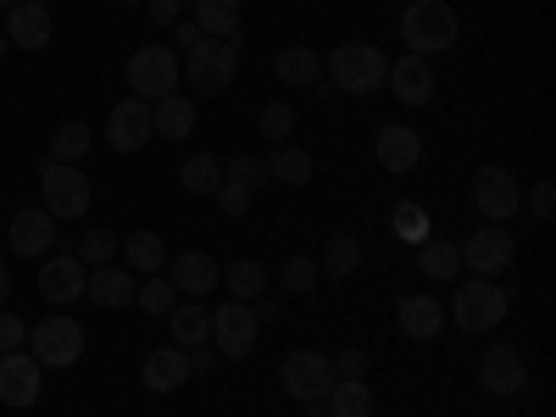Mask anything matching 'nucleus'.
I'll use <instances>...</instances> for the list:
<instances>
[{
    "mask_svg": "<svg viewBox=\"0 0 556 417\" xmlns=\"http://www.w3.org/2000/svg\"><path fill=\"white\" fill-rule=\"evenodd\" d=\"M506 306H513V290L501 285V278H468L456 295H451V323L462 334H490V329H501V317H506Z\"/></svg>",
    "mask_w": 556,
    "mask_h": 417,
    "instance_id": "f257e3e1",
    "label": "nucleus"
},
{
    "mask_svg": "<svg viewBox=\"0 0 556 417\" xmlns=\"http://www.w3.org/2000/svg\"><path fill=\"white\" fill-rule=\"evenodd\" d=\"M401 39H406V56L434 62L440 51L456 45V12L445 7V0H412V7L401 12Z\"/></svg>",
    "mask_w": 556,
    "mask_h": 417,
    "instance_id": "f03ea898",
    "label": "nucleus"
},
{
    "mask_svg": "<svg viewBox=\"0 0 556 417\" xmlns=\"http://www.w3.org/2000/svg\"><path fill=\"white\" fill-rule=\"evenodd\" d=\"M323 73H329L345 96H374V89H384V78H390V56L379 51V45L351 39V45H340V51L323 62Z\"/></svg>",
    "mask_w": 556,
    "mask_h": 417,
    "instance_id": "7ed1b4c3",
    "label": "nucleus"
},
{
    "mask_svg": "<svg viewBox=\"0 0 556 417\" xmlns=\"http://www.w3.org/2000/svg\"><path fill=\"white\" fill-rule=\"evenodd\" d=\"M39 206L51 212L56 223H78L89 212V178L78 173V162H56V156H45L39 162Z\"/></svg>",
    "mask_w": 556,
    "mask_h": 417,
    "instance_id": "20e7f679",
    "label": "nucleus"
},
{
    "mask_svg": "<svg viewBox=\"0 0 556 417\" xmlns=\"http://www.w3.org/2000/svg\"><path fill=\"white\" fill-rule=\"evenodd\" d=\"M184 78V62L173 45H139V51L128 56V89H134V101H162L173 96Z\"/></svg>",
    "mask_w": 556,
    "mask_h": 417,
    "instance_id": "39448f33",
    "label": "nucleus"
},
{
    "mask_svg": "<svg viewBox=\"0 0 556 417\" xmlns=\"http://www.w3.org/2000/svg\"><path fill=\"white\" fill-rule=\"evenodd\" d=\"M89 334H84V323L67 317V312H51V317H39L34 323V334H28V356L39 367H73L84 356Z\"/></svg>",
    "mask_w": 556,
    "mask_h": 417,
    "instance_id": "423d86ee",
    "label": "nucleus"
},
{
    "mask_svg": "<svg viewBox=\"0 0 556 417\" xmlns=\"http://www.w3.org/2000/svg\"><path fill=\"white\" fill-rule=\"evenodd\" d=\"M456 251H462V273L501 278L506 267H513V256H518V240H513V228H506V223H484V228H473V235L462 240Z\"/></svg>",
    "mask_w": 556,
    "mask_h": 417,
    "instance_id": "0eeeda50",
    "label": "nucleus"
},
{
    "mask_svg": "<svg viewBox=\"0 0 556 417\" xmlns=\"http://www.w3.org/2000/svg\"><path fill=\"white\" fill-rule=\"evenodd\" d=\"M235 73H240V51L228 39H201L184 51V78H190L201 96H223V89L235 84Z\"/></svg>",
    "mask_w": 556,
    "mask_h": 417,
    "instance_id": "6e6552de",
    "label": "nucleus"
},
{
    "mask_svg": "<svg viewBox=\"0 0 556 417\" xmlns=\"http://www.w3.org/2000/svg\"><path fill=\"white\" fill-rule=\"evenodd\" d=\"M278 379H285V390H290L301 406H312V401H329V390H334V362L323 356V351H290L285 367H278Z\"/></svg>",
    "mask_w": 556,
    "mask_h": 417,
    "instance_id": "1a4fd4ad",
    "label": "nucleus"
},
{
    "mask_svg": "<svg viewBox=\"0 0 556 417\" xmlns=\"http://www.w3.org/2000/svg\"><path fill=\"white\" fill-rule=\"evenodd\" d=\"M473 212H484L490 223H506L523 212V190H518L513 167H479L473 173Z\"/></svg>",
    "mask_w": 556,
    "mask_h": 417,
    "instance_id": "9d476101",
    "label": "nucleus"
},
{
    "mask_svg": "<svg viewBox=\"0 0 556 417\" xmlns=\"http://www.w3.org/2000/svg\"><path fill=\"white\" fill-rule=\"evenodd\" d=\"M212 345H217V356H228V362L251 356V351H256V312H251L245 301H223V306L212 312Z\"/></svg>",
    "mask_w": 556,
    "mask_h": 417,
    "instance_id": "9b49d317",
    "label": "nucleus"
},
{
    "mask_svg": "<svg viewBox=\"0 0 556 417\" xmlns=\"http://www.w3.org/2000/svg\"><path fill=\"white\" fill-rule=\"evenodd\" d=\"M479 390L495 395V401L523 395V390H529V367H523V356H518L513 345H490V351L479 356Z\"/></svg>",
    "mask_w": 556,
    "mask_h": 417,
    "instance_id": "f8f14e48",
    "label": "nucleus"
},
{
    "mask_svg": "<svg viewBox=\"0 0 556 417\" xmlns=\"http://www.w3.org/2000/svg\"><path fill=\"white\" fill-rule=\"evenodd\" d=\"M84 285H89V267L67 251V256H45L39 267V301H51L56 312H67L73 301H84Z\"/></svg>",
    "mask_w": 556,
    "mask_h": 417,
    "instance_id": "ddd939ff",
    "label": "nucleus"
},
{
    "mask_svg": "<svg viewBox=\"0 0 556 417\" xmlns=\"http://www.w3.org/2000/svg\"><path fill=\"white\" fill-rule=\"evenodd\" d=\"M7 45H17V51H45V45L56 39V23H51V7H39V0H17V7L7 12Z\"/></svg>",
    "mask_w": 556,
    "mask_h": 417,
    "instance_id": "4468645a",
    "label": "nucleus"
},
{
    "mask_svg": "<svg viewBox=\"0 0 556 417\" xmlns=\"http://www.w3.org/2000/svg\"><path fill=\"white\" fill-rule=\"evenodd\" d=\"M45 390V367L28 351H7L0 356V401L7 406H34Z\"/></svg>",
    "mask_w": 556,
    "mask_h": 417,
    "instance_id": "2eb2a0df",
    "label": "nucleus"
},
{
    "mask_svg": "<svg viewBox=\"0 0 556 417\" xmlns=\"http://www.w3.org/2000/svg\"><path fill=\"white\" fill-rule=\"evenodd\" d=\"M374 156H379L384 173L406 178V173H417V162H424V139H417V128H406V123H384L379 139H374Z\"/></svg>",
    "mask_w": 556,
    "mask_h": 417,
    "instance_id": "dca6fc26",
    "label": "nucleus"
},
{
    "mask_svg": "<svg viewBox=\"0 0 556 417\" xmlns=\"http://www.w3.org/2000/svg\"><path fill=\"white\" fill-rule=\"evenodd\" d=\"M139 379H146V390H156V395H173V390H184L195 374H190V351L184 345H156L146 362H139Z\"/></svg>",
    "mask_w": 556,
    "mask_h": 417,
    "instance_id": "f3484780",
    "label": "nucleus"
},
{
    "mask_svg": "<svg viewBox=\"0 0 556 417\" xmlns=\"http://www.w3.org/2000/svg\"><path fill=\"white\" fill-rule=\"evenodd\" d=\"M146 139H151V101H117L112 106V117H106V146L112 151H139V146H146Z\"/></svg>",
    "mask_w": 556,
    "mask_h": 417,
    "instance_id": "a211bd4d",
    "label": "nucleus"
},
{
    "mask_svg": "<svg viewBox=\"0 0 556 417\" xmlns=\"http://www.w3.org/2000/svg\"><path fill=\"white\" fill-rule=\"evenodd\" d=\"M390 96L401 101V106H429L434 101V62H424V56H401V62H390Z\"/></svg>",
    "mask_w": 556,
    "mask_h": 417,
    "instance_id": "6ab92c4d",
    "label": "nucleus"
},
{
    "mask_svg": "<svg viewBox=\"0 0 556 417\" xmlns=\"http://www.w3.org/2000/svg\"><path fill=\"white\" fill-rule=\"evenodd\" d=\"M7 245H12V256H28V262H34V256H45V251L56 245V217L45 212V206H39V212H34V206H28V212H17V217H12V228H7Z\"/></svg>",
    "mask_w": 556,
    "mask_h": 417,
    "instance_id": "aec40b11",
    "label": "nucleus"
},
{
    "mask_svg": "<svg viewBox=\"0 0 556 417\" xmlns=\"http://www.w3.org/2000/svg\"><path fill=\"white\" fill-rule=\"evenodd\" d=\"M167 278H173V290H178V295L201 301V295H212V290H217L223 267H217L206 251H178V256L167 262Z\"/></svg>",
    "mask_w": 556,
    "mask_h": 417,
    "instance_id": "412c9836",
    "label": "nucleus"
},
{
    "mask_svg": "<svg viewBox=\"0 0 556 417\" xmlns=\"http://www.w3.org/2000/svg\"><path fill=\"white\" fill-rule=\"evenodd\" d=\"M134 290H139V278H134L128 267L106 262V267H89V285H84V301H96V306L117 312V306H128V301H134Z\"/></svg>",
    "mask_w": 556,
    "mask_h": 417,
    "instance_id": "4be33fe9",
    "label": "nucleus"
},
{
    "mask_svg": "<svg viewBox=\"0 0 556 417\" xmlns=\"http://www.w3.org/2000/svg\"><path fill=\"white\" fill-rule=\"evenodd\" d=\"M395 323H401V334H406V340H440V329H445V306H440L434 295H401Z\"/></svg>",
    "mask_w": 556,
    "mask_h": 417,
    "instance_id": "5701e85b",
    "label": "nucleus"
},
{
    "mask_svg": "<svg viewBox=\"0 0 556 417\" xmlns=\"http://www.w3.org/2000/svg\"><path fill=\"white\" fill-rule=\"evenodd\" d=\"M117 256H123V267L128 273H167V240L162 235H151V228H134V235L117 245Z\"/></svg>",
    "mask_w": 556,
    "mask_h": 417,
    "instance_id": "b1692460",
    "label": "nucleus"
},
{
    "mask_svg": "<svg viewBox=\"0 0 556 417\" xmlns=\"http://www.w3.org/2000/svg\"><path fill=\"white\" fill-rule=\"evenodd\" d=\"M151 134H162V139H190L195 134V101L190 96H162V101H151Z\"/></svg>",
    "mask_w": 556,
    "mask_h": 417,
    "instance_id": "393cba45",
    "label": "nucleus"
},
{
    "mask_svg": "<svg viewBox=\"0 0 556 417\" xmlns=\"http://www.w3.org/2000/svg\"><path fill=\"white\" fill-rule=\"evenodd\" d=\"M167 334H173V345H206L212 340V312L201 306V301H178L173 312H167Z\"/></svg>",
    "mask_w": 556,
    "mask_h": 417,
    "instance_id": "a878e982",
    "label": "nucleus"
},
{
    "mask_svg": "<svg viewBox=\"0 0 556 417\" xmlns=\"http://www.w3.org/2000/svg\"><path fill=\"white\" fill-rule=\"evenodd\" d=\"M273 78H278V84H290V89H306V84L323 78V56L306 51V45H285V51L273 56Z\"/></svg>",
    "mask_w": 556,
    "mask_h": 417,
    "instance_id": "bb28decb",
    "label": "nucleus"
},
{
    "mask_svg": "<svg viewBox=\"0 0 556 417\" xmlns=\"http://www.w3.org/2000/svg\"><path fill=\"white\" fill-rule=\"evenodd\" d=\"M195 28L206 39H235L240 34V0H195Z\"/></svg>",
    "mask_w": 556,
    "mask_h": 417,
    "instance_id": "cd10ccee",
    "label": "nucleus"
},
{
    "mask_svg": "<svg viewBox=\"0 0 556 417\" xmlns=\"http://www.w3.org/2000/svg\"><path fill=\"white\" fill-rule=\"evenodd\" d=\"M217 285H228V295H235V301H256V295L267 290V267H262L256 256H235V262L223 267Z\"/></svg>",
    "mask_w": 556,
    "mask_h": 417,
    "instance_id": "c85d7f7f",
    "label": "nucleus"
},
{
    "mask_svg": "<svg viewBox=\"0 0 556 417\" xmlns=\"http://www.w3.org/2000/svg\"><path fill=\"white\" fill-rule=\"evenodd\" d=\"M374 390H367V379H334L329 390V417H374Z\"/></svg>",
    "mask_w": 556,
    "mask_h": 417,
    "instance_id": "c756f323",
    "label": "nucleus"
},
{
    "mask_svg": "<svg viewBox=\"0 0 556 417\" xmlns=\"http://www.w3.org/2000/svg\"><path fill=\"white\" fill-rule=\"evenodd\" d=\"M262 162H267V178H278V184H312V173H317L301 146H273Z\"/></svg>",
    "mask_w": 556,
    "mask_h": 417,
    "instance_id": "7c9ffc66",
    "label": "nucleus"
},
{
    "mask_svg": "<svg viewBox=\"0 0 556 417\" xmlns=\"http://www.w3.org/2000/svg\"><path fill=\"white\" fill-rule=\"evenodd\" d=\"M356 267H362V240L356 235H334L329 245H323V256H317L323 278H351Z\"/></svg>",
    "mask_w": 556,
    "mask_h": 417,
    "instance_id": "2f4dec72",
    "label": "nucleus"
},
{
    "mask_svg": "<svg viewBox=\"0 0 556 417\" xmlns=\"http://www.w3.org/2000/svg\"><path fill=\"white\" fill-rule=\"evenodd\" d=\"M417 273H424V278H434V285H440V278H456L462 273V251L451 245V240H424V245H417Z\"/></svg>",
    "mask_w": 556,
    "mask_h": 417,
    "instance_id": "473e14b6",
    "label": "nucleus"
},
{
    "mask_svg": "<svg viewBox=\"0 0 556 417\" xmlns=\"http://www.w3.org/2000/svg\"><path fill=\"white\" fill-rule=\"evenodd\" d=\"M178 184H184L190 195H217V184H223V162L201 151V156H190V162L178 167Z\"/></svg>",
    "mask_w": 556,
    "mask_h": 417,
    "instance_id": "72a5a7b5",
    "label": "nucleus"
},
{
    "mask_svg": "<svg viewBox=\"0 0 556 417\" xmlns=\"http://www.w3.org/2000/svg\"><path fill=\"white\" fill-rule=\"evenodd\" d=\"M89 146H96V134H89V123H56V134H51V156L56 162H84L89 156Z\"/></svg>",
    "mask_w": 556,
    "mask_h": 417,
    "instance_id": "f704fd0d",
    "label": "nucleus"
},
{
    "mask_svg": "<svg viewBox=\"0 0 556 417\" xmlns=\"http://www.w3.org/2000/svg\"><path fill=\"white\" fill-rule=\"evenodd\" d=\"M134 306L146 312V317H167V312L178 306V290H173V278H167V273H151L146 285L134 290Z\"/></svg>",
    "mask_w": 556,
    "mask_h": 417,
    "instance_id": "c9c22d12",
    "label": "nucleus"
},
{
    "mask_svg": "<svg viewBox=\"0 0 556 417\" xmlns=\"http://www.w3.org/2000/svg\"><path fill=\"white\" fill-rule=\"evenodd\" d=\"M84 267H106L112 256H117V235H112V228H89V235L78 240V251H73Z\"/></svg>",
    "mask_w": 556,
    "mask_h": 417,
    "instance_id": "e433bc0d",
    "label": "nucleus"
},
{
    "mask_svg": "<svg viewBox=\"0 0 556 417\" xmlns=\"http://www.w3.org/2000/svg\"><path fill=\"white\" fill-rule=\"evenodd\" d=\"M390 223H395V235H401V240H412V245H424V240H429V212L417 206V201H401Z\"/></svg>",
    "mask_w": 556,
    "mask_h": 417,
    "instance_id": "4c0bfd02",
    "label": "nucleus"
},
{
    "mask_svg": "<svg viewBox=\"0 0 556 417\" xmlns=\"http://www.w3.org/2000/svg\"><path fill=\"white\" fill-rule=\"evenodd\" d=\"M256 128L273 139V146H290V128H295V112L285 106V101H267L262 106V117H256Z\"/></svg>",
    "mask_w": 556,
    "mask_h": 417,
    "instance_id": "58836bf2",
    "label": "nucleus"
},
{
    "mask_svg": "<svg viewBox=\"0 0 556 417\" xmlns=\"http://www.w3.org/2000/svg\"><path fill=\"white\" fill-rule=\"evenodd\" d=\"M278 278H285V285L295 290V295H306L312 285H317V256H285V267H278Z\"/></svg>",
    "mask_w": 556,
    "mask_h": 417,
    "instance_id": "ea45409f",
    "label": "nucleus"
},
{
    "mask_svg": "<svg viewBox=\"0 0 556 417\" xmlns=\"http://www.w3.org/2000/svg\"><path fill=\"white\" fill-rule=\"evenodd\" d=\"M223 178L245 184V190H262V184H267V162L262 156H235V162H223Z\"/></svg>",
    "mask_w": 556,
    "mask_h": 417,
    "instance_id": "a19ab883",
    "label": "nucleus"
},
{
    "mask_svg": "<svg viewBox=\"0 0 556 417\" xmlns=\"http://www.w3.org/2000/svg\"><path fill=\"white\" fill-rule=\"evenodd\" d=\"M212 201H217L223 217H245V212H251V190H245V184H235V178H223Z\"/></svg>",
    "mask_w": 556,
    "mask_h": 417,
    "instance_id": "79ce46f5",
    "label": "nucleus"
},
{
    "mask_svg": "<svg viewBox=\"0 0 556 417\" xmlns=\"http://www.w3.org/2000/svg\"><path fill=\"white\" fill-rule=\"evenodd\" d=\"M23 345H28V323H23L17 312L0 306V356H7V351H23Z\"/></svg>",
    "mask_w": 556,
    "mask_h": 417,
    "instance_id": "37998d69",
    "label": "nucleus"
},
{
    "mask_svg": "<svg viewBox=\"0 0 556 417\" xmlns=\"http://www.w3.org/2000/svg\"><path fill=\"white\" fill-rule=\"evenodd\" d=\"M334 362V379H367V351L362 345H345L340 356H329Z\"/></svg>",
    "mask_w": 556,
    "mask_h": 417,
    "instance_id": "c03bdc74",
    "label": "nucleus"
},
{
    "mask_svg": "<svg viewBox=\"0 0 556 417\" xmlns=\"http://www.w3.org/2000/svg\"><path fill=\"white\" fill-rule=\"evenodd\" d=\"M529 212H534L540 223L556 217V190H551V184H534V190H529Z\"/></svg>",
    "mask_w": 556,
    "mask_h": 417,
    "instance_id": "a18cd8bd",
    "label": "nucleus"
},
{
    "mask_svg": "<svg viewBox=\"0 0 556 417\" xmlns=\"http://www.w3.org/2000/svg\"><path fill=\"white\" fill-rule=\"evenodd\" d=\"M167 34H173V45H178V51H190V45H201V39H206V34L195 28V17H178Z\"/></svg>",
    "mask_w": 556,
    "mask_h": 417,
    "instance_id": "49530a36",
    "label": "nucleus"
},
{
    "mask_svg": "<svg viewBox=\"0 0 556 417\" xmlns=\"http://www.w3.org/2000/svg\"><path fill=\"white\" fill-rule=\"evenodd\" d=\"M217 367V351L212 345H190V374H212Z\"/></svg>",
    "mask_w": 556,
    "mask_h": 417,
    "instance_id": "de8ad7c7",
    "label": "nucleus"
},
{
    "mask_svg": "<svg viewBox=\"0 0 556 417\" xmlns=\"http://www.w3.org/2000/svg\"><path fill=\"white\" fill-rule=\"evenodd\" d=\"M146 12H151V17H156V23H162V28H173V23H178V17H184V12H178V7H173V0H151V7H146Z\"/></svg>",
    "mask_w": 556,
    "mask_h": 417,
    "instance_id": "09e8293b",
    "label": "nucleus"
},
{
    "mask_svg": "<svg viewBox=\"0 0 556 417\" xmlns=\"http://www.w3.org/2000/svg\"><path fill=\"white\" fill-rule=\"evenodd\" d=\"M251 312H256V323H267V317H278V301H267V290L256 295V301H245Z\"/></svg>",
    "mask_w": 556,
    "mask_h": 417,
    "instance_id": "8fccbe9b",
    "label": "nucleus"
},
{
    "mask_svg": "<svg viewBox=\"0 0 556 417\" xmlns=\"http://www.w3.org/2000/svg\"><path fill=\"white\" fill-rule=\"evenodd\" d=\"M12 295V273H7V262H0V301Z\"/></svg>",
    "mask_w": 556,
    "mask_h": 417,
    "instance_id": "3c124183",
    "label": "nucleus"
},
{
    "mask_svg": "<svg viewBox=\"0 0 556 417\" xmlns=\"http://www.w3.org/2000/svg\"><path fill=\"white\" fill-rule=\"evenodd\" d=\"M117 7H151V0H117Z\"/></svg>",
    "mask_w": 556,
    "mask_h": 417,
    "instance_id": "603ef678",
    "label": "nucleus"
},
{
    "mask_svg": "<svg viewBox=\"0 0 556 417\" xmlns=\"http://www.w3.org/2000/svg\"><path fill=\"white\" fill-rule=\"evenodd\" d=\"M173 7H178V12H190V7H195V0H173Z\"/></svg>",
    "mask_w": 556,
    "mask_h": 417,
    "instance_id": "864d4df0",
    "label": "nucleus"
},
{
    "mask_svg": "<svg viewBox=\"0 0 556 417\" xmlns=\"http://www.w3.org/2000/svg\"><path fill=\"white\" fill-rule=\"evenodd\" d=\"M7 51H12V45H7V34H0V56H7Z\"/></svg>",
    "mask_w": 556,
    "mask_h": 417,
    "instance_id": "5fc2aeb1",
    "label": "nucleus"
},
{
    "mask_svg": "<svg viewBox=\"0 0 556 417\" xmlns=\"http://www.w3.org/2000/svg\"><path fill=\"white\" fill-rule=\"evenodd\" d=\"M0 7H7V12H12V7H17V0H0Z\"/></svg>",
    "mask_w": 556,
    "mask_h": 417,
    "instance_id": "6e6d98bb",
    "label": "nucleus"
}]
</instances>
